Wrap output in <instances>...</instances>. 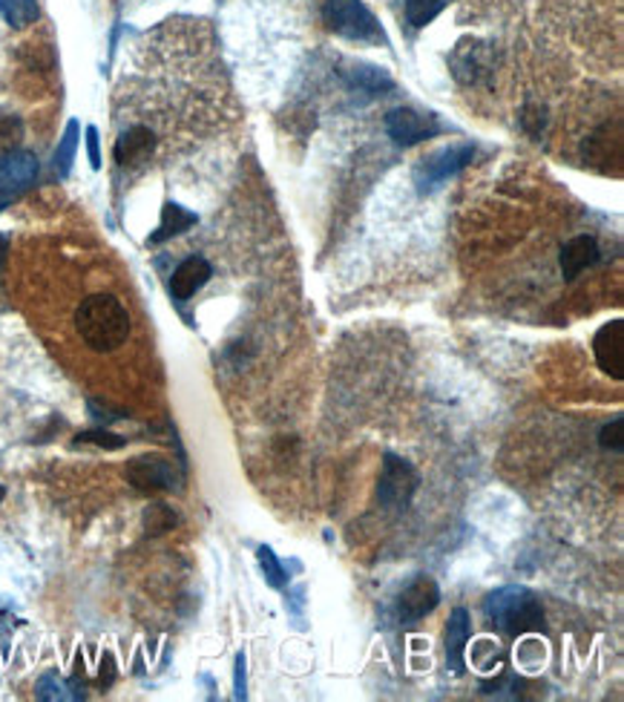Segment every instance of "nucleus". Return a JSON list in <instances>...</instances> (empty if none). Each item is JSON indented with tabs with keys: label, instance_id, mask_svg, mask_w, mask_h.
I'll return each mask as SVG.
<instances>
[{
	"label": "nucleus",
	"instance_id": "nucleus-17",
	"mask_svg": "<svg viewBox=\"0 0 624 702\" xmlns=\"http://www.w3.org/2000/svg\"><path fill=\"white\" fill-rule=\"evenodd\" d=\"M196 222H199V216L193 214V211H188V207H182V205H176V202H167V205L161 207V225H158L156 234L147 239V245H161V242H167V239L179 237V234H184L188 228H193Z\"/></svg>",
	"mask_w": 624,
	"mask_h": 702
},
{
	"label": "nucleus",
	"instance_id": "nucleus-8",
	"mask_svg": "<svg viewBox=\"0 0 624 702\" xmlns=\"http://www.w3.org/2000/svg\"><path fill=\"white\" fill-rule=\"evenodd\" d=\"M386 133L392 135L397 147H415L427 139H435L441 133V124L435 116L418 112L415 107H395L386 116Z\"/></svg>",
	"mask_w": 624,
	"mask_h": 702
},
{
	"label": "nucleus",
	"instance_id": "nucleus-20",
	"mask_svg": "<svg viewBox=\"0 0 624 702\" xmlns=\"http://www.w3.org/2000/svg\"><path fill=\"white\" fill-rule=\"evenodd\" d=\"M449 0H406V21H409L415 29H423L441 15L443 9H446Z\"/></svg>",
	"mask_w": 624,
	"mask_h": 702
},
{
	"label": "nucleus",
	"instance_id": "nucleus-30",
	"mask_svg": "<svg viewBox=\"0 0 624 702\" xmlns=\"http://www.w3.org/2000/svg\"><path fill=\"white\" fill-rule=\"evenodd\" d=\"M7 251H9V242L7 237L0 234V269H3V262H7Z\"/></svg>",
	"mask_w": 624,
	"mask_h": 702
},
{
	"label": "nucleus",
	"instance_id": "nucleus-5",
	"mask_svg": "<svg viewBox=\"0 0 624 702\" xmlns=\"http://www.w3.org/2000/svg\"><path fill=\"white\" fill-rule=\"evenodd\" d=\"M127 481L142 492H179L184 473L167 455H139L127 464Z\"/></svg>",
	"mask_w": 624,
	"mask_h": 702
},
{
	"label": "nucleus",
	"instance_id": "nucleus-29",
	"mask_svg": "<svg viewBox=\"0 0 624 702\" xmlns=\"http://www.w3.org/2000/svg\"><path fill=\"white\" fill-rule=\"evenodd\" d=\"M101 668H104V671H101V682H104V686H110V682H112V656H110V654L104 656Z\"/></svg>",
	"mask_w": 624,
	"mask_h": 702
},
{
	"label": "nucleus",
	"instance_id": "nucleus-12",
	"mask_svg": "<svg viewBox=\"0 0 624 702\" xmlns=\"http://www.w3.org/2000/svg\"><path fill=\"white\" fill-rule=\"evenodd\" d=\"M211 276H214V265H211L205 257H188V260L173 271V276H170V294H173V300H190L199 288H205Z\"/></svg>",
	"mask_w": 624,
	"mask_h": 702
},
{
	"label": "nucleus",
	"instance_id": "nucleus-9",
	"mask_svg": "<svg viewBox=\"0 0 624 702\" xmlns=\"http://www.w3.org/2000/svg\"><path fill=\"white\" fill-rule=\"evenodd\" d=\"M441 605V587H437L435 579L418 576L415 582H409L397 599V616L404 624L420 622L423 616H429L432 610Z\"/></svg>",
	"mask_w": 624,
	"mask_h": 702
},
{
	"label": "nucleus",
	"instance_id": "nucleus-32",
	"mask_svg": "<svg viewBox=\"0 0 624 702\" xmlns=\"http://www.w3.org/2000/svg\"><path fill=\"white\" fill-rule=\"evenodd\" d=\"M3 498H7V487L0 484V501H3Z\"/></svg>",
	"mask_w": 624,
	"mask_h": 702
},
{
	"label": "nucleus",
	"instance_id": "nucleus-4",
	"mask_svg": "<svg viewBox=\"0 0 624 702\" xmlns=\"http://www.w3.org/2000/svg\"><path fill=\"white\" fill-rule=\"evenodd\" d=\"M418 484L420 475L409 461L397 459L392 452L383 455V469H380L377 481L380 504L388 507V510H406L411 504L415 492H418Z\"/></svg>",
	"mask_w": 624,
	"mask_h": 702
},
{
	"label": "nucleus",
	"instance_id": "nucleus-22",
	"mask_svg": "<svg viewBox=\"0 0 624 702\" xmlns=\"http://www.w3.org/2000/svg\"><path fill=\"white\" fill-rule=\"evenodd\" d=\"M179 524V515L173 513V507L167 504H151L144 510V530L151 536H161L167 530H173Z\"/></svg>",
	"mask_w": 624,
	"mask_h": 702
},
{
	"label": "nucleus",
	"instance_id": "nucleus-1",
	"mask_svg": "<svg viewBox=\"0 0 624 702\" xmlns=\"http://www.w3.org/2000/svg\"><path fill=\"white\" fill-rule=\"evenodd\" d=\"M72 323H75L81 343L98 355L119 352L121 346H127L130 332H133V317H130L127 306L116 294L107 291L84 297L72 314Z\"/></svg>",
	"mask_w": 624,
	"mask_h": 702
},
{
	"label": "nucleus",
	"instance_id": "nucleus-10",
	"mask_svg": "<svg viewBox=\"0 0 624 702\" xmlns=\"http://www.w3.org/2000/svg\"><path fill=\"white\" fill-rule=\"evenodd\" d=\"M596 364L608 371L610 378L622 380L624 378V323L613 320L604 329H599L593 340Z\"/></svg>",
	"mask_w": 624,
	"mask_h": 702
},
{
	"label": "nucleus",
	"instance_id": "nucleus-14",
	"mask_svg": "<svg viewBox=\"0 0 624 702\" xmlns=\"http://www.w3.org/2000/svg\"><path fill=\"white\" fill-rule=\"evenodd\" d=\"M153 151H156V133H153L151 127L135 124L119 135V142H116V162L121 167L142 165V162H147L153 156Z\"/></svg>",
	"mask_w": 624,
	"mask_h": 702
},
{
	"label": "nucleus",
	"instance_id": "nucleus-18",
	"mask_svg": "<svg viewBox=\"0 0 624 702\" xmlns=\"http://www.w3.org/2000/svg\"><path fill=\"white\" fill-rule=\"evenodd\" d=\"M0 15L9 26L24 29V26L35 24L40 17L38 0H0Z\"/></svg>",
	"mask_w": 624,
	"mask_h": 702
},
{
	"label": "nucleus",
	"instance_id": "nucleus-21",
	"mask_svg": "<svg viewBox=\"0 0 624 702\" xmlns=\"http://www.w3.org/2000/svg\"><path fill=\"white\" fill-rule=\"evenodd\" d=\"M256 561H260L262 576H265V582H268L274 591H285V587H288V573H285L283 561L277 559V552L271 550V547L262 545L260 550H256Z\"/></svg>",
	"mask_w": 624,
	"mask_h": 702
},
{
	"label": "nucleus",
	"instance_id": "nucleus-19",
	"mask_svg": "<svg viewBox=\"0 0 624 702\" xmlns=\"http://www.w3.org/2000/svg\"><path fill=\"white\" fill-rule=\"evenodd\" d=\"M79 121L72 119L70 124H67V130H63V139L61 144H58L56 151V174L61 176V179H67L72 170V162H75V151H79Z\"/></svg>",
	"mask_w": 624,
	"mask_h": 702
},
{
	"label": "nucleus",
	"instance_id": "nucleus-27",
	"mask_svg": "<svg viewBox=\"0 0 624 702\" xmlns=\"http://www.w3.org/2000/svg\"><path fill=\"white\" fill-rule=\"evenodd\" d=\"M233 697L245 700L248 679H245V654H237V668H233Z\"/></svg>",
	"mask_w": 624,
	"mask_h": 702
},
{
	"label": "nucleus",
	"instance_id": "nucleus-28",
	"mask_svg": "<svg viewBox=\"0 0 624 702\" xmlns=\"http://www.w3.org/2000/svg\"><path fill=\"white\" fill-rule=\"evenodd\" d=\"M87 153L89 165L98 170V167H101V144H98V130H95V127H87Z\"/></svg>",
	"mask_w": 624,
	"mask_h": 702
},
{
	"label": "nucleus",
	"instance_id": "nucleus-13",
	"mask_svg": "<svg viewBox=\"0 0 624 702\" xmlns=\"http://www.w3.org/2000/svg\"><path fill=\"white\" fill-rule=\"evenodd\" d=\"M472 636V622L464 608H455L446 624V665L452 674H464L467 668V645Z\"/></svg>",
	"mask_w": 624,
	"mask_h": 702
},
{
	"label": "nucleus",
	"instance_id": "nucleus-25",
	"mask_svg": "<svg viewBox=\"0 0 624 702\" xmlns=\"http://www.w3.org/2000/svg\"><path fill=\"white\" fill-rule=\"evenodd\" d=\"M521 127L532 135V139H541V133H544V127H547L544 107H538V104H527V107L521 110Z\"/></svg>",
	"mask_w": 624,
	"mask_h": 702
},
{
	"label": "nucleus",
	"instance_id": "nucleus-7",
	"mask_svg": "<svg viewBox=\"0 0 624 702\" xmlns=\"http://www.w3.org/2000/svg\"><path fill=\"white\" fill-rule=\"evenodd\" d=\"M475 147L472 144H455V147H443V151L432 153L429 158H423L415 174L418 190H432L437 185H443L452 176H458L467 165H472Z\"/></svg>",
	"mask_w": 624,
	"mask_h": 702
},
{
	"label": "nucleus",
	"instance_id": "nucleus-15",
	"mask_svg": "<svg viewBox=\"0 0 624 702\" xmlns=\"http://www.w3.org/2000/svg\"><path fill=\"white\" fill-rule=\"evenodd\" d=\"M562 276L567 283H573L581 271L593 269L596 262H599V242L593 237H573L567 245L562 248Z\"/></svg>",
	"mask_w": 624,
	"mask_h": 702
},
{
	"label": "nucleus",
	"instance_id": "nucleus-16",
	"mask_svg": "<svg viewBox=\"0 0 624 702\" xmlns=\"http://www.w3.org/2000/svg\"><path fill=\"white\" fill-rule=\"evenodd\" d=\"M343 79H346L351 87L363 90V93L369 95H386L395 90V79H392L386 70L372 67V63H355V67H348V70H343Z\"/></svg>",
	"mask_w": 624,
	"mask_h": 702
},
{
	"label": "nucleus",
	"instance_id": "nucleus-2",
	"mask_svg": "<svg viewBox=\"0 0 624 702\" xmlns=\"http://www.w3.org/2000/svg\"><path fill=\"white\" fill-rule=\"evenodd\" d=\"M483 614L506 636H524V633L544 631V608L536 593L521 584H506L492 591L483 602Z\"/></svg>",
	"mask_w": 624,
	"mask_h": 702
},
{
	"label": "nucleus",
	"instance_id": "nucleus-6",
	"mask_svg": "<svg viewBox=\"0 0 624 702\" xmlns=\"http://www.w3.org/2000/svg\"><path fill=\"white\" fill-rule=\"evenodd\" d=\"M452 75L464 84V87H475L481 84L495 72V52H492L490 44L475 38H464L458 47L452 49L449 56Z\"/></svg>",
	"mask_w": 624,
	"mask_h": 702
},
{
	"label": "nucleus",
	"instance_id": "nucleus-24",
	"mask_svg": "<svg viewBox=\"0 0 624 702\" xmlns=\"http://www.w3.org/2000/svg\"><path fill=\"white\" fill-rule=\"evenodd\" d=\"M599 447L610 452H622L624 450V418H613L608 427L599 432Z\"/></svg>",
	"mask_w": 624,
	"mask_h": 702
},
{
	"label": "nucleus",
	"instance_id": "nucleus-3",
	"mask_svg": "<svg viewBox=\"0 0 624 702\" xmlns=\"http://www.w3.org/2000/svg\"><path fill=\"white\" fill-rule=\"evenodd\" d=\"M323 17L325 24L348 40H372V44L386 40L377 17L372 15V9L365 7L363 0H325Z\"/></svg>",
	"mask_w": 624,
	"mask_h": 702
},
{
	"label": "nucleus",
	"instance_id": "nucleus-26",
	"mask_svg": "<svg viewBox=\"0 0 624 702\" xmlns=\"http://www.w3.org/2000/svg\"><path fill=\"white\" fill-rule=\"evenodd\" d=\"M79 443H95V447H104V450H121L124 447V438L121 435L104 432V429H95V432H81Z\"/></svg>",
	"mask_w": 624,
	"mask_h": 702
},
{
	"label": "nucleus",
	"instance_id": "nucleus-31",
	"mask_svg": "<svg viewBox=\"0 0 624 702\" xmlns=\"http://www.w3.org/2000/svg\"><path fill=\"white\" fill-rule=\"evenodd\" d=\"M9 205V199L7 197H0V211H3V207Z\"/></svg>",
	"mask_w": 624,
	"mask_h": 702
},
{
	"label": "nucleus",
	"instance_id": "nucleus-11",
	"mask_svg": "<svg viewBox=\"0 0 624 702\" xmlns=\"http://www.w3.org/2000/svg\"><path fill=\"white\" fill-rule=\"evenodd\" d=\"M38 158L29 151H9L0 156V190L15 193V190L29 188L38 179Z\"/></svg>",
	"mask_w": 624,
	"mask_h": 702
},
{
	"label": "nucleus",
	"instance_id": "nucleus-23",
	"mask_svg": "<svg viewBox=\"0 0 624 702\" xmlns=\"http://www.w3.org/2000/svg\"><path fill=\"white\" fill-rule=\"evenodd\" d=\"M38 700H79V694H72L70 686H63L56 674H49L38 682Z\"/></svg>",
	"mask_w": 624,
	"mask_h": 702
}]
</instances>
